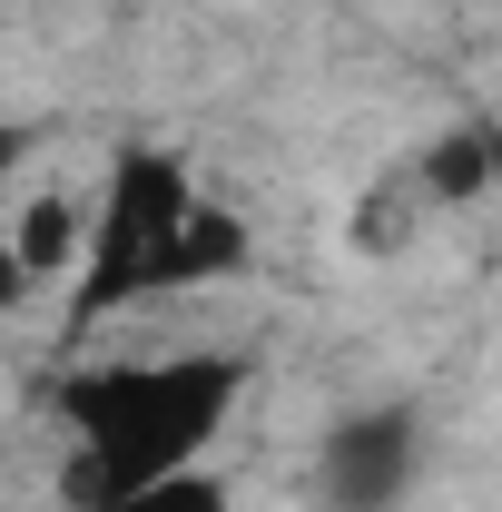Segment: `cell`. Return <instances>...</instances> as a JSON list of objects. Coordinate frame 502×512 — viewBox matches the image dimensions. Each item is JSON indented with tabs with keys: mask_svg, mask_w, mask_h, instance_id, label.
<instances>
[{
	"mask_svg": "<svg viewBox=\"0 0 502 512\" xmlns=\"http://www.w3.org/2000/svg\"><path fill=\"white\" fill-rule=\"evenodd\" d=\"M30 148H40V128H30V119H10V109H0V217L20 207V168H30Z\"/></svg>",
	"mask_w": 502,
	"mask_h": 512,
	"instance_id": "cell-7",
	"label": "cell"
},
{
	"mask_svg": "<svg viewBox=\"0 0 502 512\" xmlns=\"http://www.w3.org/2000/svg\"><path fill=\"white\" fill-rule=\"evenodd\" d=\"M109 512H237V483H227L217 463H197V473H168V483H148V493H119Z\"/></svg>",
	"mask_w": 502,
	"mask_h": 512,
	"instance_id": "cell-6",
	"label": "cell"
},
{
	"mask_svg": "<svg viewBox=\"0 0 502 512\" xmlns=\"http://www.w3.org/2000/svg\"><path fill=\"white\" fill-rule=\"evenodd\" d=\"M69 424V512H109L119 493H148L168 473L217 463L237 404H247V355L237 345H158V355H99L50 384Z\"/></svg>",
	"mask_w": 502,
	"mask_h": 512,
	"instance_id": "cell-2",
	"label": "cell"
},
{
	"mask_svg": "<svg viewBox=\"0 0 502 512\" xmlns=\"http://www.w3.org/2000/svg\"><path fill=\"white\" fill-rule=\"evenodd\" d=\"M256 266V227L227 188H207L178 148H119L109 178L89 197V256L69 276V335H99L119 316H148V306H178V296H207V286H237Z\"/></svg>",
	"mask_w": 502,
	"mask_h": 512,
	"instance_id": "cell-1",
	"label": "cell"
},
{
	"mask_svg": "<svg viewBox=\"0 0 502 512\" xmlns=\"http://www.w3.org/2000/svg\"><path fill=\"white\" fill-rule=\"evenodd\" d=\"M473 197H493V119L443 128L414 158V207H473Z\"/></svg>",
	"mask_w": 502,
	"mask_h": 512,
	"instance_id": "cell-5",
	"label": "cell"
},
{
	"mask_svg": "<svg viewBox=\"0 0 502 512\" xmlns=\"http://www.w3.org/2000/svg\"><path fill=\"white\" fill-rule=\"evenodd\" d=\"M424 483L414 404H345L315 434V512H404Z\"/></svg>",
	"mask_w": 502,
	"mask_h": 512,
	"instance_id": "cell-3",
	"label": "cell"
},
{
	"mask_svg": "<svg viewBox=\"0 0 502 512\" xmlns=\"http://www.w3.org/2000/svg\"><path fill=\"white\" fill-rule=\"evenodd\" d=\"M0 247L20 256V276H30V286H50V276H79V256H89V197H20V207H10V227H0Z\"/></svg>",
	"mask_w": 502,
	"mask_h": 512,
	"instance_id": "cell-4",
	"label": "cell"
},
{
	"mask_svg": "<svg viewBox=\"0 0 502 512\" xmlns=\"http://www.w3.org/2000/svg\"><path fill=\"white\" fill-rule=\"evenodd\" d=\"M493 188H502V119H493Z\"/></svg>",
	"mask_w": 502,
	"mask_h": 512,
	"instance_id": "cell-8",
	"label": "cell"
}]
</instances>
